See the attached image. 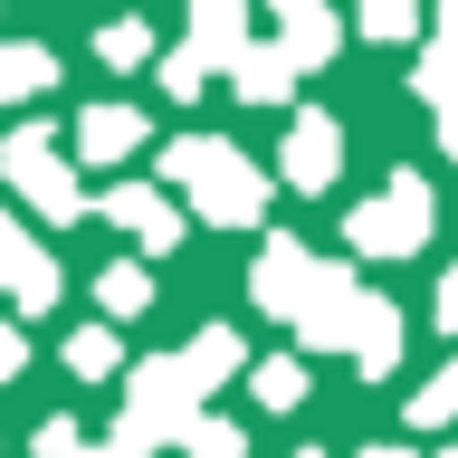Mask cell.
Masks as SVG:
<instances>
[{
	"label": "cell",
	"instance_id": "ac0fdd59",
	"mask_svg": "<svg viewBox=\"0 0 458 458\" xmlns=\"http://www.w3.org/2000/svg\"><path fill=\"white\" fill-rule=\"evenodd\" d=\"M96 306H106V325H124V315H143V306H153V277H143L134 258H114L106 277H96Z\"/></svg>",
	"mask_w": 458,
	"mask_h": 458
},
{
	"label": "cell",
	"instance_id": "8992f818",
	"mask_svg": "<svg viewBox=\"0 0 458 458\" xmlns=\"http://www.w3.org/2000/svg\"><path fill=\"white\" fill-rule=\"evenodd\" d=\"M96 210H106V220L124 229V239H143L153 258H163V249H182V220H191V210H182V200L163 191V182H114V191L96 200Z\"/></svg>",
	"mask_w": 458,
	"mask_h": 458
},
{
	"label": "cell",
	"instance_id": "2e32d148",
	"mask_svg": "<svg viewBox=\"0 0 458 458\" xmlns=\"http://www.w3.org/2000/svg\"><path fill=\"white\" fill-rule=\"evenodd\" d=\"M57 86V57L29 48V38H0V106H29V96H48Z\"/></svg>",
	"mask_w": 458,
	"mask_h": 458
},
{
	"label": "cell",
	"instance_id": "cb8c5ba5",
	"mask_svg": "<svg viewBox=\"0 0 458 458\" xmlns=\"http://www.w3.org/2000/svg\"><path fill=\"white\" fill-rule=\"evenodd\" d=\"M153 77H163V96H182V106H191L200 86H210V67H200L191 48H163V67H153Z\"/></svg>",
	"mask_w": 458,
	"mask_h": 458
},
{
	"label": "cell",
	"instance_id": "484cf974",
	"mask_svg": "<svg viewBox=\"0 0 458 458\" xmlns=\"http://www.w3.org/2000/svg\"><path fill=\"white\" fill-rule=\"evenodd\" d=\"M29 363V344H20V325H0V382H10V372Z\"/></svg>",
	"mask_w": 458,
	"mask_h": 458
},
{
	"label": "cell",
	"instance_id": "f1b7e54d",
	"mask_svg": "<svg viewBox=\"0 0 458 458\" xmlns=\"http://www.w3.org/2000/svg\"><path fill=\"white\" fill-rule=\"evenodd\" d=\"M363 458H420V449H382V439H372V449H363Z\"/></svg>",
	"mask_w": 458,
	"mask_h": 458
},
{
	"label": "cell",
	"instance_id": "ffe728a7",
	"mask_svg": "<svg viewBox=\"0 0 458 458\" xmlns=\"http://www.w3.org/2000/svg\"><path fill=\"white\" fill-rule=\"evenodd\" d=\"M114 363H124V353H114V325H77V335H67V372H77V382H114Z\"/></svg>",
	"mask_w": 458,
	"mask_h": 458
},
{
	"label": "cell",
	"instance_id": "30bf717a",
	"mask_svg": "<svg viewBox=\"0 0 458 458\" xmlns=\"http://www.w3.org/2000/svg\"><path fill=\"white\" fill-rule=\"evenodd\" d=\"M411 86H420L429 114H458V0H439V20H429V38H420Z\"/></svg>",
	"mask_w": 458,
	"mask_h": 458
},
{
	"label": "cell",
	"instance_id": "5b68a950",
	"mask_svg": "<svg viewBox=\"0 0 458 458\" xmlns=\"http://www.w3.org/2000/svg\"><path fill=\"white\" fill-rule=\"evenodd\" d=\"M353 306H363V286H353V267L344 258H315L306 267V296H296V344H315V353H344V335H353Z\"/></svg>",
	"mask_w": 458,
	"mask_h": 458
},
{
	"label": "cell",
	"instance_id": "1f68e13d",
	"mask_svg": "<svg viewBox=\"0 0 458 458\" xmlns=\"http://www.w3.org/2000/svg\"><path fill=\"white\" fill-rule=\"evenodd\" d=\"M296 458H315V449H296Z\"/></svg>",
	"mask_w": 458,
	"mask_h": 458
},
{
	"label": "cell",
	"instance_id": "e0dca14e",
	"mask_svg": "<svg viewBox=\"0 0 458 458\" xmlns=\"http://www.w3.org/2000/svg\"><path fill=\"white\" fill-rule=\"evenodd\" d=\"M249 392H258V411H296L306 401V353H249Z\"/></svg>",
	"mask_w": 458,
	"mask_h": 458
},
{
	"label": "cell",
	"instance_id": "8fae6325",
	"mask_svg": "<svg viewBox=\"0 0 458 458\" xmlns=\"http://www.w3.org/2000/svg\"><path fill=\"white\" fill-rule=\"evenodd\" d=\"M229 96H239V106H286V96H296V57H286L277 38H249V48L229 57Z\"/></svg>",
	"mask_w": 458,
	"mask_h": 458
},
{
	"label": "cell",
	"instance_id": "5bb4252c",
	"mask_svg": "<svg viewBox=\"0 0 458 458\" xmlns=\"http://www.w3.org/2000/svg\"><path fill=\"white\" fill-rule=\"evenodd\" d=\"M182 48L229 77V57L249 48V0H191V38H182Z\"/></svg>",
	"mask_w": 458,
	"mask_h": 458
},
{
	"label": "cell",
	"instance_id": "4dcf8cb0",
	"mask_svg": "<svg viewBox=\"0 0 458 458\" xmlns=\"http://www.w3.org/2000/svg\"><path fill=\"white\" fill-rule=\"evenodd\" d=\"M439 458H458V449H439Z\"/></svg>",
	"mask_w": 458,
	"mask_h": 458
},
{
	"label": "cell",
	"instance_id": "d4e9b609",
	"mask_svg": "<svg viewBox=\"0 0 458 458\" xmlns=\"http://www.w3.org/2000/svg\"><path fill=\"white\" fill-rule=\"evenodd\" d=\"M29 449H38V458H77L86 429H77V420H38V439H29Z\"/></svg>",
	"mask_w": 458,
	"mask_h": 458
},
{
	"label": "cell",
	"instance_id": "7a4b0ae2",
	"mask_svg": "<svg viewBox=\"0 0 458 458\" xmlns=\"http://www.w3.org/2000/svg\"><path fill=\"white\" fill-rule=\"evenodd\" d=\"M163 191L191 210V220H220V229H258L267 220V172L239 153V143H220V134H172L163 143Z\"/></svg>",
	"mask_w": 458,
	"mask_h": 458
},
{
	"label": "cell",
	"instance_id": "ba28073f",
	"mask_svg": "<svg viewBox=\"0 0 458 458\" xmlns=\"http://www.w3.org/2000/svg\"><path fill=\"white\" fill-rule=\"evenodd\" d=\"M277 172L296 182V191H335V172H344V124L335 114H296L277 143Z\"/></svg>",
	"mask_w": 458,
	"mask_h": 458
},
{
	"label": "cell",
	"instance_id": "d6986e66",
	"mask_svg": "<svg viewBox=\"0 0 458 458\" xmlns=\"http://www.w3.org/2000/svg\"><path fill=\"white\" fill-rule=\"evenodd\" d=\"M96 57H106L114 77H134V67H153L163 48H153V29H143V20H114V29H96Z\"/></svg>",
	"mask_w": 458,
	"mask_h": 458
},
{
	"label": "cell",
	"instance_id": "4316f807",
	"mask_svg": "<svg viewBox=\"0 0 458 458\" xmlns=\"http://www.w3.org/2000/svg\"><path fill=\"white\" fill-rule=\"evenodd\" d=\"M439 325H449V335H458V267H449V277H439Z\"/></svg>",
	"mask_w": 458,
	"mask_h": 458
},
{
	"label": "cell",
	"instance_id": "3957f363",
	"mask_svg": "<svg viewBox=\"0 0 458 458\" xmlns=\"http://www.w3.org/2000/svg\"><path fill=\"white\" fill-rule=\"evenodd\" d=\"M429 229H439V191H429L420 172H392L382 191H363L344 210V239L363 258H411V249H429Z\"/></svg>",
	"mask_w": 458,
	"mask_h": 458
},
{
	"label": "cell",
	"instance_id": "7402d4cb",
	"mask_svg": "<svg viewBox=\"0 0 458 458\" xmlns=\"http://www.w3.org/2000/svg\"><path fill=\"white\" fill-rule=\"evenodd\" d=\"M182 449H191V458H249V429L220 420V411H200V420L182 429Z\"/></svg>",
	"mask_w": 458,
	"mask_h": 458
},
{
	"label": "cell",
	"instance_id": "603a6c76",
	"mask_svg": "<svg viewBox=\"0 0 458 458\" xmlns=\"http://www.w3.org/2000/svg\"><path fill=\"white\" fill-rule=\"evenodd\" d=\"M449 420H458V363L429 372L420 392H411V429H449Z\"/></svg>",
	"mask_w": 458,
	"mask_h": 458
},
{
	"label": "cell",
	"instance_id": "6da1fadb",
	"mask_svg": "<svg viewBox=\"0 0 458 458\" xmlns=\"http://www.w3.org/2000/svg\"><path fill=\"white\" fill-rule=\"evenodd\" d=\"M229 372H249V344L229 335V325H200L182 353H153V363L124 382V411H114V429H96L114 458H153V449H172L182 429L210 411V392H220Z\"/></svg>",
	"mask_w": 458,
	"mask_h": 458
},
{
	"label": "cell",
	"instance_id": "52a82bcc",
	"mask_svg": "<svg viewBox=\"0 0 458 458\" xmlns=\"http://www.w3.org/2000/svg\"><path fill=\"white\" fill-rule=\"evenodd\" d=\"M57 286H67V277H57V258L38 249V239H29L10 210H0V296H10L20 315H48V306H57Z\"/></svg>",
	"mask_w": 458,
	"mask_h": 458
},
{
	"label": "cell",
	"instance_id": "9c48e42d",
	"mask_svg": "<svg viewBox=\"0 0 458 458\" xmlns=\"http://www.w3.org/2000/svg\"><path fill=\"white\" fill-rule=\"evenodd\" d=\"M306 239H286V229H267V239H258V267H249V296L267 315H296V296H306Z\"/></svg>",
	"mask_w": 458,
	"mask_h": 458
},
{
	"label": "cell",
	"instance_id": "f546056e",
	"mask_svg": "<svg viewBox=\"0 0 458 458\" xmlns=\"http://www.w3.org/2000/svg\"><path fill=\"white\" fill-rule=\"evenodd\" d=\"M267 10H277V20H296V10H306V0H267Z\"/></svg>",
	"mask_w": 458,
	"mask_h": 458
},
{
	"label": "cell",
	"instance_id": "9a60e30c",
	"mask_svg": "<svg viewBox=\"0 0 458 458\" xmlns=\"http://www.w3.org/2000/svg\"><path fill=\"white\" fill-rule=\"evenodd\" d=\"M277 48L296 57V77H306V67H335V57H344V20L325 10V0H306L296 20H277Z\"/></svg>",
	"mask_w": 458,
	"mask_h": 458
},
{
	"label": "cell",
	"instance_id": "277c9868",
	"mask_svg": "<svg viewBox=\"0 0 458 458\" xmlns=\"http://www.w3.org/2000/svg\"><path fill=\"white\" fill-rule=\"evenodd\" d=\"M0 182L57 229L86 220V191H77V163L57 153V124H10V134H0Z\"/></svg>",
	"mask_w": 458,
	"mask_h": 458
},
{
	"label": "cell",
	"instance_id": "7c38bea8",
	"mask_svg": "<svg viewBox=\"0 0 458 458\" xmlns=\"http://www.w3.org/2000/svg\"><path fill=\"white\" fill-rule=\"evenodd\" d=\"M143 134H153V114H134V106H86L77 114V163H134Z\"/></svg>",
	"mask_w": 458,
	"mask_h": 458
},
{
	"label": "cell",
	"instance_id": "44dd1931",
	"mask_svg": "<svg viewBox=\"0 0 458 458\" xmlns=\"http://www.w3.org/2000/svg\"><path fill=\"white\" fill-rule=\"evenodd\" d=\"M363 38H420V0H353Z\"/></svg>",
	"mask_w": 458,
	"mask_h": 458
},
{
	"label": "cell",
	"instance_id": "83f0119b",
	"mask_svg": "<svg viewBox=\"0 0 458 458\" xmlns=\"http://www.w3.org/2000/svg\"><path fill=\"white\" fill-rule=\"evenodd\" d=\"M439 143H449V163H458V114H439Z\"/></svg>",
	"mask_w": 458,
	"mask_h": 458
},
{
	"label": "cell",
	"instance_id": "4fadbf2b",
	"mask_svg": "<svg viewBox=\"0 0 458 458\" xmlns=\"http://www.w3.org/2000/svg\"><path fill=\"white\" fill-rule=\"evenodd\" d=\"M344 353H353V372H382L401 363V315H392V296L382 286H363V306H353V335H344Z\"/></svg>",
	"mask_w": 458,
	"mask_h": 458
}]
</instances>
